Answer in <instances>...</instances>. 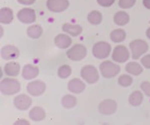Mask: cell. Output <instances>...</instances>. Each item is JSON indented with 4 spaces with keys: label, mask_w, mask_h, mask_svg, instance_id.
Listing matches in <instances>:
<instances>
[{
    "label": "cell",
    "mask_w": 150,
    "mask_h": 125,
    "mask_svg": "<svg viewBox=\"0 0 150 125\" xmlns=\"http://www.w3.org/2000/svg\"><path fill=\"white\" fill-rule=\"evenodd\" d=\"M0 89L4 95H14L20 91V82L17 79L11 78L9 76V77L1 80Z\"/></svg>",
    "instance_id": "cell-1"
},
{
    "label": "cell",
    "mask_w": 150,
    "mask_h": 125,
    "mask_svg": "<svg viewBox=\"0 0 150 125\" xmlns=\"http://www.w3.org/2000/svg\"><path fill=\"white\" fill-rule=\"evenodd\" d=\"M99 70H100V73L101 75L103 76L104 78H113L115 77L116 75L119 74L120 70V66L118 64L114 63L112 61H109V60H105L103 61L102 63L100 64L99 66Z\"/></svg>",
    "instance_id": "cell-2"
},
{
    "label": "cell",
    "mask_w": 150,
    "mask_h": 125,
    "mask_svg": "<svg viewBox=\"0 0 150 125\" xmlns=\"http://www.w3.org/2000/svg\"><path fill=\"white\" fill-rule=\"evenodd\" d=\"M130 51L133 59H139L143 54L148 51V44L146 41L142 39H135L130 42L129 44Z\"/></svg>",
    "instance_id": "cell-3"
},
{
    "label": "cell",
    "mask_w": 150,
    "mask_h": 125,
    "mask_svg": "<svg viewBox=\"0 0 150 125\" xmlns=\"http://www.w3.org/2000/svg\"><path fill=\"white\" fill-rule=\"evenodd\" d=\"M87 55V49L82 44H74L66 51V56L71 61H81Z\"/></svg>",
    "instance_id": "cell-4"
},
{
    "label": "cell",
    "mask_w": 150,
    "mask_h": 125,
    "mask_svg": "<svg viewBox=\"0 0 150 125\" xmlns=\"http://www.w3.org/2000/svg\"><path fill=\"white\" fill-rule=\"evenodd\" d=\"M111 53V45L105 41H99L93 45L92 54L97 59H106Z\"/></svg>",
    "instance_id": "cell-5"
},
{
    "label": "cell",
    "mask_w": 150,
    "mask_h": 125,
    "mask_svg": "<svg viewBox=\"0 0 150 125\" xmlns=\"http://www.w3.org/2000/svg\"><path fill=\"white\" fill-rule=\"evenodd\" d=\"M80 75L82 79L88 84L96 83L99 79V72L93 65H85L82 67Z\"/></svg>",
    "instance_id": "cell-6"
},
{
    "label": "cell",
    "mask_w": 150,
    "mask_h": 125,
    "mask_svg": "<svg viewBox=\"0 0 150 125\" xmlns=\"http://www.w3.org/2000/svg\"><path fill=\"white\" fill-rule=\"evenodd\" d=\"M130 53L124 45H117L112 51V59L117 63H124L129 59Z\"/></svg>",
    "instance_id": "cell-7"
},
{
    "label": "cell",
    "mask_w": 150,
    "mask_h": 125,
    "mask_svg": "<svg viewBox=\"0 0 150 125\" xmlns=\"http://www.w3.org/2000/svg\"><path fill=\"white\" fill-rule=\"evenodd\" d=\"M47 9L53 13H60L66 10L69 7L68 0H47Z\"/></svg>",
    "instance_id": "cell-8"
},
{
    "label": "cell",
    "mask_w": 150,
    "mask_h": 125,
    "mask_svg": "<svg viewBox=\"0 0 150 125\" xmlns=\"http://www.w3.org/2000/svg\"><path fill=\"white\" fill-rule=\"evenodd\" d=\"M27 92L31 96H40L46 90V84L41 80L31 81L27 84Z\"/></svg>",
    "instance_id": "cell-9"
},
{
    "label": "cell",
    "mask_w": 150,
    "mask_h": 125,
    "mask_svg": "<svg viewBox=\"0 0 150 125\" xmlns=\"http://www.w3.org/2000/svg\"><path fill=\"white\" fill-rule=\"evenodd\" d=\"M117 110V103L112 99H105L100 102L98 111L102 115H112Z\"/></svg>",
    "instance_id": "cell-10"
},
{
    "label": "cell",
    "mask_w": 150,
    "mask_h": 125,
    "mask_svg": "<svg viewBox=\"0 0 150 125\" xmlns=\"http://www.w3.org/2000/svg\"><path fill=\"white\" fill-rule=\"evenodd\" d=\"M17 18H18V20L23 24H31V23L35 22V20H36L35 11L31 8L20 9L17 13Z\"/></svg>",
    "instance_id": "cell-11"
},
{
    "label": "cell",
    "mask_w": 150,
    "mask_h": 125,
    "mask_svg": "<svg viewBox=\"0 0 150 125\" xmlns=\"http://www.w3.org/2000/svg\"><path fill=\"white\" fill-rule=\"evenodd\" d=\"M31 104H32V99L26 94H19L13 100V105L15 106V108L21 110V111L29 109Z\"/></svg>",
    "instance_id": "cell-12"
},
{
    "label": "cell",
    "mask_w": 150,
    "mask_h": 125,
    "mask_svg": "<svg viewBox=\"0 0 150 125\" xmlns=\"http://www.w3.org/2000/svg\"><path fill=\"white\" fill-rule=\"evenodd\" d=\"M19 56V49L13 45H6L1 48V57L4 60H14Z\"/></svg>",
    "instance_id": "cell-13"
},
{
    "label": "cell",
    "mask_w": 150,
    "mask_h": 125,
    "mask_svg": "<svg viewBox=\"0 0 150 125\" xmlns=\"http://www.w3.org/2000/svg\"><path fill=\"white\" fill-rule=\"evenodd\" d=\"M39 75V68L35 65L32 64H26L23 66L22 73L21 76L26 79V80H31V79H34Z\"/></svg>",
    "instance_id": "cell-14"
},
{
    "label": "cell",
    "mask_w": 150,
    "mask_h": 125,
    "mask_svg": "<svg viewBox=\"0 0 150 125\" xmlns=\"http://www.w3.org/2000/svg\"><path fill=\"white\" fill-rule=\"evenodd\" d=\"M85 83L82 80L78 78H73L69 81L68 84H67V88L71 93H74V94H79V93H82L84 90H85Z\"/></svg>",
    "instance_id": "cell-15"
},
{
    "label": "cell",
    "mask_w": 150,
    "mask_h": 125,
    "mask_svg": "<svg viewBox=\"0 0 150 125\" xmlns=\"http://www.w3.org/2000/svg\"><path fill=\"white\" fill-rule=\"evenodd\" d=\"M54 44L60 49H67L71 46L72 39L71 37L66 34H58L54 38Z\"/></svg>",
    "instance_id": "cell-16"
},
{
    "label": "cell",
    "mask_w": 150,
    "mask_h": 125,
    "mask_svg": "<svg viewBox=\"0 0 150 125\" xmlns=\"http://www.w3.org/2000/svg\"><path fill=\"white\" fill-rule=\"evenodd\" d=\"M20 64L18 62H8L7 64H5L3 67V70L5 72V74L7 76H10V77H16L20 72Z\"/></svg>",
    "instance_id": "cell-17"
},
{
    "label": "cell",
    "mask_w": 150,
    "mask_h": 125,
    "mask_svg": "<svg viewBox=\"0 0 150 125\" xmlns=\"http://www.w3.org/2000/svg\"><path fill=\"white\" fill-rule=\"evenodd\" d=\"M29 117H30L31 120L35 122H39L42 121L43 119H45L46 117V112L43 109L42 107L39 106H35L33 108H31V110L29 111Z\"/></svg>",
    "instance_id": "cell-18"
},
{
    "label": "cell",
    "mask_w": 150,
    "mask_h": 125,
    "mask_svg": "<svg viewBox=\"0 0 150 125\" xmlns=\"http://www.w3.org/2000/svg\"><path fill=\"white\" fill-rule=\"evenodd\" d=\"M62 30L63 32L67 33V34L71 35L72 37H76L82 32V27L80 25L77 24H71V23H64L62 25Z\"/></svg>",
    "instance_id": "cell-19"
},
{
    "label": "cell",
    "mask_w": 150,
    "mask_h": 125,
    "mask_svg": "<svg viewBox=\"0 0 150 125\" xmlns=\"http://www.w3.org/2000/svg\"><path fill=\"white\" fill-rule=\"evenodd\" d=\"M13 11L9 7H2L0 10V22L2 24H9L13 21Z\"/></svg>",
    "instance_id": "cell-20"
},
{
    "label": "cell",
    "mask_w": 150,
    "mask_h": 125,
    "mask_svg": "<svg viewBox=\"0 0 150 125\" xmlns=\"http://www.w3.org/2000/svg\"><path fill=\"white\" fill-rule=\"evenodd\" d=\"M128 101H129V104L133 107L140 106L142 104V102H143V93L138 90L133 91L131 94L129 95Z\"/></svg>",
    "instance_id": "cell-21"
},
{
    "label": "cell",
    "mask_w": 150,
    "mask_h": 125,
    "mask_svg": "<svg viewBox=\"0 0 150 125\" xmlns=\"http://www.w3.org/2000/svg\"><path fill=\"white\" fill-rule=\"evenodd\" d=\"M129 20H130L129 15L125 11H118L117 13H115L114 17H113V21L118 26H125L129 22Z\"/></svg>",
    "instance_id": "cell-22"
},
{
    "label": "cell",
    "mask_w": 150,
    "mask_h": 125,
    "mask_svg": "<svg viewBox=\"0 0 150 125\" xmlns=\"http://www.w3.org/2000/svg\"><path fill=\"white\" fill-rule=\"evenodd\" d=\"M125 71L127 73L131 74V75L134 76H138L140 74L143 72V67H141L139 63H137L136 61H133V62H129L127 63V65L125 66Z\"/></svg>",
    "instance_id": "cell-23"
},
{
    "label": "cell",
    "mask_w": 150,
    "mask_h": 125,
    "mask_svg": "<svg viewBox=\"0 0 150 125\" xmlns=\"http://www.w3.org/2000/svg\"><path fill=\"white\" fill-rule=\"evenodd\" d=\"M43 33V29L40 25L38 24H34V25H31L27 28V35L31 39H38L41 37Z\"/></svg>",
    "instance_id": "cell-24"
},
{
    "label": "cell",
    "mask_w": 150,
    "mask_h": 125,
    "mask_svg": "<svg viewBox=\"0 0 150 125\" xmlns=\"http://www.w3.org/2000/svg\"><path fill=\"white\" fill-rule=\"evenodd\" d=\"M103 16L101 14V12H99L98 10H92L88 13L87 15V20L90 24L92 25H99L102 22Z\"/></svg>",
    "instance_id": "cell-25"
},
{
    "label": "cell",
    "mask_w": 150,
    "mask_h": 125,
    "mask_svg": "<svg viewBox=\"0 0 150 125\" xmlns=\"http://www.w3.org/2000/svg\"><path fill=\"white\" fill-rule=\"evenodd\" d=\"M126 38V32L123 29H114L110 33V39L111 41L115 43H121Z\"/></svg>",
    "instance_id": "cell-26"
},
{
    "label": "cell",
    "mask_w": 150,
    "mask_h": 125,
    "mask_svg": "<svg viewBox=\"0 0 150 125\" xmlns=\"http://www.w3.org/2000/svg\"><path fill=\"white\" fill-rule=\"evenodd\" d=\"M61 104L62 106L66 109H71V108H74L77 104V99L76 97L71 94H66L62 97L61 99Z\"/></svg>",
    "instance_id": "cell-27"
},
{
    "label": "cell",
    "mask_w": 150,
    "mask_h": 125,
    "mask_svg": "<svg viewBox=\"0 0 150 125\" xmlns=\"http://www.w3.org/2000/svg\"><path fill=\"white\" fill-rule=\"evenodd\" d=\"M72 73V69L71 67L69 65H67V64H64V65H61L58 68L57 70V75L59 78L61 79H66L68 78L70 75H71Z\"/></svg>",
    "instance_id": "cell-28"
},
{
    "label": "cell",
    "mask_w": 150,
    "mask_h": 125,
    "mask_svg": "<svg viewBox=\"0 0 150 125\" xmlns=\"http://www.w3.org/2000/svg\"><path fill=\"white\" fill-rule=\"evenodd\" d=\"M118 84L122 87H129L130 85L133 82V79L130 75H127V74H123V75H120L119 78L117 80Z\"/></svg>",
    "instance_id": "cell-29"
},
{
    "label": "cell",
    "mask_w": 150,
    "mask_h": 125,
    "mask_svg": "<svg viewBox=\"0 0 150 125\" xmlns=\"http://www.w3.org/2000/svg\"><path fill=\"white\" fill-rule=\"evenodd\" d=\"M135 3H136V0H119L118 5L122 9H128L134 6Z\"/></svg>",
    "instance_id": "cell-30"
},
{
    "label": "cell",
    "mask_w": 150,
    "mask_h": 125,
    "mask_svg": "<svg viewBox=\"0 0 150 125\" xmlns=\"http://www.w3.org/2000/svg\"><path fill=\"white\" fill-rule=\"evenodd\" d=\"M140 87H141V90L143 91L144 94L150 97V82H148V81L142 82L141 85H140Z\"/></svg>",
    "instance_id": "cell-31"
},
{
    "label": "cell",
    "mask_w": 150,
    "mask_h": 125,
    "mask_svg": "<svg viewBox=\"0 0 150 125\" xmlns=\"http://www.w3.org/2000/svg\"><path fill=\"white\" fill-rule=\"evenodd\" d=\"M140 61H141L142 66L145 67L146 69H150V54H147L143 56L140 59Z\"/></svg>",
    "instance_id": "cell-32"
},
{
    "label": "cell",
    "mask_w": 150,
    "mask_h": 125,
    "mask_svg": "<svg viewBox=\"0 0 150 125\" xmlns=\"http://www.w3.org/2000/svg\"><path fill=\"white\" fill-rule=\"evenodd\" d=\"M114 2L115 0H97V3L102 7H110Z\"/></svg>",
    "instance_id": "cell-33"
},
{
    "label": "cell",
    "mask_w": 150,
    "mask_h": 125,
    "mask_svg": "<svg viewBox=\"0 0 150 125\" xmlns=\"http://www.w3.org/2000/svg\"><path fill=\"white\" fill-rule=\"evenodd\" d=\"M20 4H22V5H31V4H33L36 0H17Z\"/></svg>",
    "instance_id": "cell-34"
},
{
    "label": "cell",
    "mask_w": 150,
    "mask_h": 125,
    "mask_svg": "<svg viewBox=\"0 0 150 125\" xmlns=\"http://www.w3.org/2000/svg\"><path fill=\"white\" fill-rule=\"evenodd\" d=\"M142 3H143V6L145 7V8H147L150 10V0H143Z\"/></svg>",
    "instance_id": "cell-35"
},
{
    "label": "cell",
    "mask_w": 150,
    "mask_h": 125,
    "mask_svg": "<svg viewBox=\"0 0 150 125\" xmlns=\"http://www.w3.org/2000/svg\"><path fill=\"white\" fill-rule=\"evenodd\" d=\"M15 124H25V125H28L29 122L27 121V120H17V121L15 122Z\"/></svg>",
    "instance_id": "cell-36"
},
{
    "label": "cell",
    "mask_w": 150,
    "mask_h": 125,
    "mask_svg": "<svg viewBox=\"0 0 150 125\" xmlns=\"http://www.w3.org/2000/svg\"><path fill=\"white\" fill-rule=\"evenodd\" d=\"M146 36H147V37H148L149 39H150V27L148 28V29L146 30Z\"/></svg>",
    "instance_id": "cell-37"
}]
</instances>
